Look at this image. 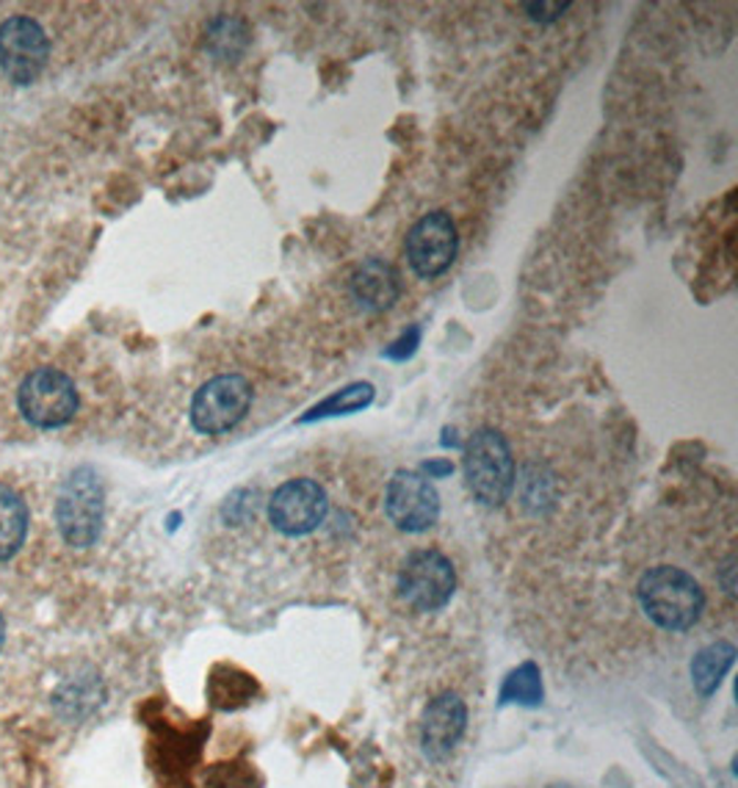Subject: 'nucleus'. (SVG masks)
<instances>
[{"instance_id":"9b49d317","label":"nucleus","mask_w":738,"mask_h":788,"mask_svg":"<svg viewBox=\"0 0 738 788\" xmlns=\"http://www.w3.org/2000/svg\"><path fill=\"white\" fill-rule=\"evenodd\" d=\"M467 725V708L460 700V694L445 692L429 703L423 711L421 744L429 760H445L454 747L460 744L462 733Z\"/></svg>"},{"instance_id":"ddd939ff","label":"nucleus","mask_w":738,"mask_h":788,"mask_svg":"<svg viewBox=\"0 0 738 788\" xmlns=\"http://www.w3.org/2000/svg\"><path fill=\"white\" fill-rule=\"evenodd\" d=\"M29 534V506L9 484H0V561L20 554Z\"/></svg>"},{"instance_id":"a211bd4d","label":"nucleus","mask_w":738,"mask_h":788,"mask_svg":"<svg viewBox=\"0 0 738 788\" xmlns=\"http://www.w3.org/2000/svg\"><path fill=\"white\" fill-rule=\"evenodd\" d=\"M528 12L534 20H556L561 12H567V3H528Z\"/></svg>"},{"instance_id":"1a4fd4ad","label":"nucleus","mask_w":738,"mask_h":788,"mask_svg":"<svg viewBox=\"0 0 738 788\" xmlns=\"http://www.w3.org/2000/svg\"><path fill=\"white\" fill-rule=\"evenodd\" d=\"M456 246H460L456 224L445 211H432L418 219L404 241L407 261L423 280L440 277L454 263Z\"/></svg>"},{"instance_id":"6ab92c4d","label":"nucleus","mask_w":738,"mask_h":788,"mask_svg":"<svg viewBox=\"0 0 738 788\" xmlns=\"http://www.w3.org/2000/svg\"><path fill=\"white\" fill-rule=\"evenodd\" d=\"M423 471L429 473V479H440V476H445V473L454 471V465L445 460H437V462H426V465H423Z\"/></svg>"},{"instance_id":"f8f14e48","label":"nucleus","mask_w":738,"mask_h":788,"mask_svg":"<svg viewBox=\"0 0 738 788\" xmlns=\"http://www.w3.org/2000/svg\"><path fill=\"white\" fill-rule=\"evenodd\" d=\"M351 296L366 311H388L399 300V274L390 263L379 258H368L355 274H351Z\"/></svg>"},{"instance_id":"dca6fc26","label":"nucleus","mask_w":738,"mask_h":788,"mask_svg":"<svg viewBox=\"0 0 738 788\" xmlns=\"http://www.w3.org/2000/svg\"><path fill=\"white\" fill-rule=\"evenodd\" d=\"M539 697H542V683H539L537 666L523 664L520 670L512 672L504 689V700H520V703L534 705Z\"/></svg>"},{"instance_id":"f257e3e1","label":"nucleus","mask_w":738,"mask_h":788,"mask_svg":"<svg viewBox=\"0 0 738 788\" xmlns=\"http://www.w3.org/2000/svg\"><path fill=\"white\" fill-rule=\"evenodd\" d=\"M639 603L664 631H688L703 614L705 595L692 572L675 565H658L639 581Z\"/></svg>"},{"instance_id":"7ed1b4c3","label":"nucleus","mask_w":738,"mask_h":788,"mask_svg":"<svg viewBox=\"0 0 738 788\" xmlns=\"http://www.w3.org/2000/svg\"><path fill=\"white\" fill-rule=\"evenodd\" d=\"M103 512H106V495L103 484L92 467H78L64 482L56 504V521L62 537L73 548H89L97 543L103 532Z\"/></svg>"},{"instance_id":"f03ea898","label":"nucleus","mask_w":738,"mask_h":788,"mask_svg":"<svg viewBox=\"0 0 738 788\" xmlns=\"http://www.w3.org/2000/svg\"><path fill=\"white\" fill-rule=\"evenodd\" d=\"M465 482L482 504L500 506L515 484V460L506 438L495 429H478L465 445Z\"/></svg>"},{"instance_id":"aec40b11","label":"nucleus","mask_w":738,"mask_h":788,"mask_svg":"<svg viewBox=\"0 0 738 788\" xmlns=\"http://www.w3.org/2000/svg\"><path fill=\"white\" fill-rule=\"evenodd\" d=\"M3 642H7V622L0 617V648H3Z\"/></svg>"},{"instance_id":"9d476101","label":"nucleus","mask_w":738,"mask_h":788,"mask_svg":"<svg viewBox=\"0 0 738 788\" xmlns=\"http://www.w3.org/2000/svg\"><path fill=\"white\" fill-rule=\"evenodd\" d=\"M384 512L390 523L407 534L432 528L440 517V495L434 484L418 471H396L384 493Z\"/></svg>"},{"instance_id":"20e7f679","label":"nucleus","mask_w":738,"mask_h":788,"mask_svg":"<svg viewBox=\"0 0 738 788\" xmlns=\"http://www.w3.org/2000/svg\"><path fill=\"white\" fill-rule=\"evenodd\" d=\"M18 404L36 429H59L78 412V388L59 368H34L20 385Z\"/></svg>"},{"instance_id":"f3484780","label":"nucleus","mask_w":738,"mask_h":788,"mask_svg":"<svg viewBox=\"0 0 738 788\" xmlns=\"http://www.w3.org/2000/svg\"><path fill=\"white\" fill-rule=\"evenodd\" d=\"M418 338H421V327H412L410 329V335H404L401 340H396L393 346H390L384 355L390 357V360H407V357L415 351V346H418Z\"/></svg>"},{"instance_id":"6e6552de","label":"nucleus","mask_w":738,"mask_h":788,"mask_svg":"<svg viewBox=\"0 0 738 788\" xmlns=\"http://www.w3.org/2000/svg\"><path fill=\"white\" fill-rule=\"evenodd\" d=\"M329 512L324 487L313 479H288L268 501V521L285 537H305L316 532Z\"/></svg>"},{"instance_id":"2eb2a0df","label":"nucleus","mask_w":738,"mask_h":788,"mask_svg":"<svg viewBox=\"0 0 738 788\" xmlns=\"http://www.w3.org/2000/svg\"><path fill=\"white\" fill-rule=\"evenodd\" d=\"M373 385L371 382H351L346 385L344 390H338V393H333L329 399H324L321 404L313 407L307 416H302V423L307 421H316V418H329V416H351V412H360L366 410L368 404L373 401Z\"/></svg>"},{"instance_id":"423d86ee","label":"nucleus","mask_w":738,"mask_h":788,"mask_svg":"<svg viewBox=\"0 0 738 788\" xmlns=\"http://www.w3.org/2000/svg\"><path fill=\"white\" fill-rule=\"evenodd\" d=\"M456 587L454 565L445 554L434 548L415 550L404 559L399 570L401 600L418 611H437L451 600Z\"/></svg>"},{"instance_id":"4468645a","label":"nucleus","mask_w":738,"mask_h":788,"mask_svg":"<svg viewBox=\"0 0 738 788\" xmlns=\"http://www.w3.org/2000/svg\"><path fill=\"white\" fill-rule=\"evenodd\" d=\"M732 659H736V648L730 642H716L710 648L699 650L697 659L692 661V677L697 692L705 694V697L714 694L725 672L732 666Z\"/></svg>"},{"instance_id":"39448f33","label":"nucleus","mask_w":738,"mask_h":788,"mask_svg":"<svg viewBox=\"0 0 738 788\" xmlns=\"http://www.w3.org/2000/svg\"><path fill=\"white\" fill-rule=\"evenodd\" d=\"M252 407V385L241 374L208 379L191 399V423L202 434H224L239 427Z\"/></svg>"},{"instance_id":"0eeeda50","label":"nucleus","mask_w":738,"mask_h":788,"mask_svg":"<svg viewBox=\"0 0 738 788\" xmlns=\"http://www.w3.org/2000/svg\"><path fill=\"white\" fill-rule=\"evenodd\" d=\"M51 59V40L31 18H9L0 25V70L9 81L29 86L45 73Z\"/></svg>"}]
</instances>
